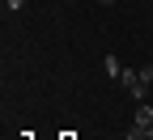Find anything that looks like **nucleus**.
I'll list each match as a JSON object with an SVG mask.
<instances>
[{"label": "nucleus", "mask_w": 153, "mask_h": 140, "mask_svg": "<svg viewBox=\"0 0 153 140\" xmlns=\"http://www.w3.org/2000/svg\"><path fill=\"white\" fill-rule=\"evenodd\" d=\"M149 127H153V106H149V102H140V106H136V132L145 136Z\"/></svg>", "instance_id": "nucleus-2"}, {"label": "nucleus", "mask_w": 153, "mask_h": 140, "mask_svg": "<svg viewBox=\"0 0 153 140\" xmlns=\"http://www.w3.org/2000/svg\"><path fill=\"white\" fill-rule=\"evenodd\" d=\"M102 68H106V72L115 76V81H119V72H123V68H119V59H115V55H106V64H102Z\"/></svg>", "instance_id": "nucleus-3"}, {"label": "nucleus", "mask_w": 153, "mask_h": 140, "mask_svg": "<svg viewBox=\"0 0 153 140\" xmlns=\"http://www.w3.org/2000/svg\"><path fill=\"white\" fill-rule=\"evenodd\" d=\"M119 85H123L132 98H136V102H149V93H145L149 85L140 81V68H123V72H119Z\"/></svg>", "instance_id": "nucleus-1"}, {"label": "nucleus", "mask_w": 153, "mask_h": 140, "mask_svg": "<svg viewBox=\"0 0 153 140\" xmlns=\"http://www.w3.org/2000/svg\"><path fill=\"white\" fill-rule=\"evenodd\" d=\"M22 4H26V0H4V9H9V13H13V9H22Z\"/></svg>", "instance_id": "nucleus-5"}, {"label": "nucleus", "mask_w": 153, "mask_h": 140, "mask_svg": "<svg viewBox=\"0 0 153 140\" xmlns=\"http://www.w3.org/2000/svg\"><path fill=\"white\" fill-rule=\"evenodd\" d=\"M140 81H145V85H153V64H145V68H140Z\"/></svg>", "instance_id": "nucleus-4"}, {"label": "nucleus", "mask_w": 153, "mask_h": 140, "mask_svg": "<svg viewBox=\"0 0 153 140\" xmlns=\"http://www.w3.org/2000/svg\"><path fill=\"white\" fill-rule=\"evenodd\" d=\"M145 140H153V127H149V132H145Z\"/></svg>", "instance_id": "nucleus-6"}, {"label": "nucleus", "mask_w": 153, "mask_h": 140, "mask_svg": "<svg viewBox=\"0 0 153 140\" xmlns=\"http://www.w3.org/2000/svg\"><path fill=\"white\" fill-rule=\"evenodd\" d=\"M102 4H115V0H102Z\"/></svg>", "instance_id": "nucleus-7"}, {"label": "nucleus", "mask_w": 153, "mask_h": 140, "mask_svg": "<svg viewBox=\"0 0 153 140\" xmlns=\"http://www.w3.org/2000/svg\"><path fill=\"white\" fill-rule=\"evenodd\" d=\"M64 140H72V136H64Z\"/></svg>", "instance_id": "nucleus-8"}]
</instances>
